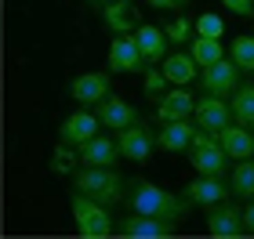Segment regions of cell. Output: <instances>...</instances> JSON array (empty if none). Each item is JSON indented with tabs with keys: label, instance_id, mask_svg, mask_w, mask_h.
I'll list each match as a JSON object with an SVG mask.
<instances>
[{
	"label": "cell",
	"instance_id": "24",
	"mask_svg": "<svg viewBox=\"0 0 254 239\" xmlns=\"http://www.w3.org/2000/svg\"><path fill=\"white\" fill-rule=\"evenodd\" d=\"M189 54L196 58V65H200V69H207V65L222 62V54H225V51H222V44H218V37H200V33H196Z\"/></svg>",
	"mask_w": 254,
	"mask_h": 239
},
{
	"label": "cell",
	"instance_id": "7",
	"mask_svg": "<svg viewBox=\"0 0 254 239\" xmlns=\"http://www.w3.org/2000/svg\"><path fill=\"white\" fill-rule=\"evenodd\" d=\"M240 65L233 58H222V62H214V65H207V69L200 73V87L207 91V95H222L229 98L233 91L240 87Z\"/></svg>",
	"mask_w": 254,
	"mask_h": 239
},
{
	"label": "cell",
	"instance_id": "2",
	"mask_svg": "<svg viewBox=\"0 0 254 239\" xmlns=\"http://www.w3.org/2000/svg\"><path fill=\"white\" fill-rule=\"evenodd\" d=\"M73 189L84 192V196L98 199V203H127V189L117 167H84L73 170Z\"/></svg>",
	"mask_w": 254,
	"mask_h": 239
},
{
	"label": "cell",
	"instance_id": "20",
	"mask_svg": "<svg viewBox=\"0 0 254 239\" xmlns=\"http://www.w3.org/2000/svg\"><path fill=\"white\" fill-rule=\"evenodd\" d=\"M229 105H233V120L254 127V84H240L233 95H229Z\"/></svg>",
	"mask_w": 254,
	"mask_h": 239
},
{
	"label": "cell",
	"instance_id": "13",
	"mask_svg": "<svg viewBox=\"0 0 254 239\" xmlns=\"http://www.w3.org/2000/svg\"><path fill=\"white\" fill-rule=\"evenodd\" d=\"M192 112H196V101L186 87H175V91H167V95H160L156 101V120L160 123H175V120H192Z\"/></svg>",
	"mask_w": 254,
	"mask_h": 239
},
{
	"label": "cell",
	"instance_id": "19",
	"mask_svg": "<svg viewBox=\"0 0 254 239\" xmlns=\"http://www.w3.org/2000/svg\"><path fill=\"white\" fill-rule=\"evenodd\" d=\"M138 48H142L145 62H164L167 58V33L156 26H138Z\"/></svg>",
	"mask_w": 254,
	"mask_h": 239
},
{
	"label": "cell",
	"instance_id": "14",
	"mask_svg": "<svg viewBox=\"0 0 254 239\" xmlns=\"http://www.w3.org/2000/svg\"><path fill=\"white\" fill-rule=\"evenodd\" d=\"M98 112H84V105H80V112H69V116L62 120L59 127V138L62 142H73V145H84L98 134Z\"/></svg>",
	"mask_w": 254,
	"mask_h": 239
},
{
	"label": "cell",
	"instance_id": "30",
	"mask_svg": "<svg viewBox=\"0 0 254 239\" xmlns=\"http://www.w3.org/2000/svg\"><path fill=\"white\" fill-rule=\"evenodd\" d=\"M222 4L233 11V15H244V18L254 15V0H222Z\"/></svg>",
	"mask_w": 254,
	"mask_h": 239
},
{
	"label": "cell",
	"instance_id": "12",
	"mask_svg": "<svg viewBox=\"0 0 254 239\" xmlns=\"http://www.w3.org/2000/svg\"><path fill=\"white\" fill-rule=\"evenodd\" d=\"M109 69H102V73H84V76H76L73 80V87H69V95L76 98V105H98L102 98H109Z\"/></svg>",
	"mask_w": 254,
	"mask_h": 239
},
{
	"label": "cell",
	"instance_id": "22",
	"mask_svg": "<svg viewBox=\"0 0 254 239\" xmlns=\"http://www.w3.org/2000/svg\"><path fill=\"white\" fill-rule=\"evenodd\" d=\"M196 69H200V65H196L192 54H167V58H164V73H167L171 84H178V87L182 84H192Z\"/></svg>",
	"mask_w": 254,
	"mask_h": 239
},
{
	"label": "cell",
	"instance_id": "8",
	"mask_svg": "<svg viewBox=\"0 0 254 239\" xmlns=\"http://www.w3.org/2000/svg\"><path fill=\"white\" fill-rule=\"evenodd\" d=\"M192 120H196V127H200V131L218 134V131H225V127H229V120H233V105H229L222 95H207V98L196 101Z\"/></svg>",
	"mask_w": 254,
	"mask_h": 239
},
{
	"label": "cell",
	"instance_id": "21",
	"mask_svg": "<svg viewBox=\"0 0 254 239\" xmlns=\"http://www.w3.org/2000/svg\"><path fill=\"white\" fill-rule=\"evenodd\" d=\"M229 189L236 199H254V159H236L233 174H229Z\"/></svg>",
	"mask_w": 254,
	"mask_h": 239
},
{
	"label": "cell",
	"instance_id": "15",
	"mask_svg": "<svg viewBox=\"0 0 254 239\" xmlns=\"http://www.w3.org/2000/svg\"><path fill=\"white\" fill-rule=\"evenodd\" d=\"M117 159H120V145L113 138L95 134L91 142L80 145V167H117Z\"/></svg>",
	"mask_w": 254,
	"mask_h": 239
},
{
	"label": "cell",
	"instance_id": "25",
	"mask_svg": "<svg viewBox=\"0 0 254 239\" xmlns=\"http://www.w3.org/2000/svg\"><path fill=\"white\" fill-rule=\"evenodd\" d=\"M76 167H80V145L59 142L55 152H51V170H55V174H73Z\"/></svg>",
	"mask_w": 254,
	"mask_h": 239
},
{
	"label": "cell",
	"instance_id": "4",
	"mask_svg": "<svg viewBox=\"0 0 254 239\" xmlns=\"http://www.w3.org/2000/svg\"><path fill=\"white\" fill-rule=\"evenodd\" d=\"M229 156L222 149V142H218V134H207V131H196V142L189 145V163L192 170H200V174H211V178H222L229 170Z\"/></svg>",
	"mask_w": 254,
	"mask_h": 239
},
{
	"label": "cell",
	"instance_id": "6",
	"mask_svg": "<svg viewBox=\"0 0 254 239\" xmlns=\"http://www.w3.org/2000/svg\"><path fill=\"white\" fill-rule=\"evenodd\" d=\"M145 54L138 48V37L131 33H117V40L109 44V73H142Z\"/></svg>",
	"mask_w": 254,
	"mask_h": 239
},
{
	"label": "cell",
	"instance_id": "26",
	"mask_svg": "<svg viewBox=\"0 0 254 239\" xmlns=\"http://www.w3.org/2000/svg\"><path fill=\"white\" fill-rule=\"evenodd\" d=\"M233 62L240 69L254 73V37H236L233 40Z\"/></svg>",
	"mask_w": 254,
	"mask_h": 239
},
{
	"label": "cell",
	"instance_id": "29",
	"mask_svg": "<svg viewBox=\"0 0 254 239\" xmlns=\"http://www.w3.org/2000/svg\"><path fill=\"white\" fill-rule=\"evenodd\" d=\"M167 84H171V80H167L164 69H149V73H145V95H153V98H156V95H164V87H167Z\"/></svg>",
	"mask_w": 254,
	"mask_h": 239
},
{
	"label": "cell",
	"instance_id": "27",
	"mask_svg": "<svg viewBox=\"0 0 254 239\" xmlns=\"http://www.w3.org/2000/svg\"><path fill=\"white\" fill-rule=\"evenodd\" d=\"M196 33V22H189V18H175L167 26V37H171V44H186L189 37Z\"/></svg>",
	"mask_w": 254,
	"mask_h": 239
},
{
	"label": "cell",
	"instance_id": "23",
	"mask_svg": "<svg viewBox=\"0 0 254 239\" xmlns=\"http://www.w3.org/2000/svg\"><path fill=\"white\" fill-rule=\"evenodd\" d=\"M102 18L113 33H131V26H138L134 15H131V0H113V4L102 7Z\"/></svg>",
	"mask_w": 254,
	"mask_h": 239
},
{
	"label": "cell",
	"instance_id": "33",
	"mask_svg": "<svg viewBox=\"0 0 254 239\" xmlns=\"http://www.w3.org/2000/svg\"><path fill=\"white\" fill-rule=\"evenodd\" d=\"M91 4H95V7H106V4H113V0H91Z\"/></svg>",
	"mask_w": 254,
	"mask_h": 239
},
{
	"label": "cell",
	"instance_id": "32",
	"mask_svg": "<svg viewBox=\"0 0 254 239\" xmlns=\"http://www.w3.org/2000/svg\"><path fill=\"white\" fill-rule=\"evenodd\" d=\"M244 229H247V232L254 236V199L247 203V210H244Z\"/></svg>",
	"mask_w": 254,
	"mask_h": 239
},
{
	"label": "cell",
	"instance_id": "9",
	"mask_svg": "<svg viewBox=\"0 0 254 239\" xmlns=\"http://www.w3.org/2000/svg\"><path fill=\"white\" fill-rule=\"evenodd\" d=\"M117 232L120 236H131V239H167V236H175V221H167V218H153V214H131V218H124L117 225Z\"/></svg>",
	"mask_w": 254,
	"mask_h": 239
},
{
	"label": "cell",
	"instance_id": "28",
	"mask_svg": "<svg viewBox=\"0 0 254 239\" xmlns=\"http://www.w3.org/2000/svg\"><path fill=\"white\" fill-rule=\"evenodd\" d=\"M196 33H200V37H222L225 26H222L218 15H200V18H196Z\"/></svg>",
	"mask_w": 254,
	"mask_h": 239
},
{
	"label": "cell",
	"instance_id": "3",
	"mask_svg": "<svg viewBox=\"0 0 254 239\" xmlns=\"http://www.w3.org/2000/svg\"><path fill=\"white\" fill-rule=\"evenodd\" d=\"M69 207H73L76 232L84 239H106V236H113V229H117L113 218H109V210H106V203L91 199V196H84V192H76V189H73V196H69Z\"/></svg>",
	"mask_w": 254,
	"mask_h": 239
},
{
	"label": "cell",
	"instance_id": "11",
	"mask_svg": "<svg viewBox=\"0 0 254 239\" xmlns=\"http://www.w3.org/2000/svg\"><path fill=\"white\" fill-rule=\"evenodd\" d=\"M189 203H200V207H218V203H225L233 196V189L225 185L222 178H211V174H200L196 181H189L186 192H182Z\"/></svg>",
	"mask_w": 254,
	"mask_h": 239
},
{
	"label": "cell",
	"instance_id": "17",
	"mask_svg": "<svg viewBox=\"0 0 254 239\" xmlns=\"http://www.w3.org/2000/svg\"><path fill=\"white\" fill-rule=\"evenodd\" d=\"M98 120H102V127H109V131H124V127H131V123H138V112L134 105H127L124 98H102L98 101Z\"/></svg>",
	"mask_w": 254,
	"mask_h": 239
},
{
	"label": "cell",
	"instance_id": "5",
	"mask_svg": "<svg viewBox=\"0 0 254 239\" xmlns=\"http://www.w3.org/2000/svg\"><path fill=\"white\" fill-rule=\"evenodd\" d=\"M117 145H120V156L131 159V163H145V159L153 156V149H160L156 134L149 131L142 120L131 123V127H124V131H117Z\"/></svg>",
	"mask_w": 254,
	"mask_h": 239
},
{
	"label": "cell",
	"instance_id": "18",
	"mask_svg": "<svg viewBox=\"0 0 254 239\" xmlns=\"http://www.w3.org/2000/svg\"><path fill=\"white\" fill-rule=\"evenodd\" d=\"M218 142H222V149L233 159H251L254 156V134H251V127H244V123L218 131Z\"/></svg>",
	"mask_w": 254,
	"mask_h": 239
},
{
	"label": "cell",
	"instance_id": "10",
	"mask_svg": "<svg viewBox=\"0 0 254 239\" xmlns=\"http://www.w3.org/2000/svg\"><path fill=\"white\" fill-rule=\"evenodd\" d=\"M207 232L218 236V239H233V236H244V210L236 203H218V207H207Z\"/></svg>",
	"mask_w": 254,
	"mask_h": 239
},
{
	"label": "cell",
	"instance_id": "16",
	"mask_svg": "<svg viewBox=\"0 0 254 239\" xmlns=\"http://www.w3.org/2000/svg\"><path fill=\"white\" fill-rule=\"evenodd\" d=\"M196 123L192 120H175V123H164V131L156 134V145L164 152H189V145L196 142Z\"/></svg>",
	"mask_w": 254,
	"mask_h": 239
},
{
	"label": "cell",
	"instance_id": "1",
	"mask_svg": "<svg viewBox=\"0 0 254 239\" xmlns=\"http://www.w3.org/2000/svg\"><path fill=\"white\" fill-rule=\"evenodd\" d=\"M127 203L138 214H153V218H167V221H186L189 218V199L175 196V192L153 185V181H134L131 192H127Z\"/></svg>",
	"mask_w": 254,
	"mask_h": 239
},
{
	"label": "cell",
	"instance_id": "31",
	"mask_svg": "<svg viewBox=\"0 0 254 239\" xmlns=\"http://www.w3.org/2000/svg\"><path fill=\"white\" fill-rule=\"evenodd\" d=\"M149 4L160 7V11H182V7L189 4V0H149Z\"/></svg>",
	"mask_w": 254,
	"mask_h": 239
}]
</instances>
